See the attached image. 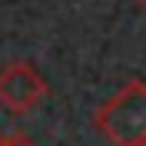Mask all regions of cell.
Segmentation results:
<instances>
[{"label":"cell","mask_w":146,"mask_h":146,"mask_svg":"<svg viewBox=\"0 0 146 146\" xmlns=\"http://www.w3.org/2000/svg\"><path fill=\"white\" fill-rule=\"evenodd\" d=\"M139 146H146V143H139Z\"/></svg>","instance_id":"obj_6"},{"label":"cell","mask_w":146,"mask_h":146,"mask_svg":"<svg viewBox=\"0 0 146 146\" xmlns=\"http://www.w3.org/2000/svg\"><path fill=\"white\" fill-rule=\"evenodd\" d=\"M93 126L106 136L110 146L146 143V80H129L106 103L96 106Z\"/></svg>","instance_id":"obj_1"},{"label":"cell","mask_w":146,"mask_h":146,"mask_svg":"<svg viewBox=\"0 0 146 146\" xmlns=\"http://www.w3.org/2000/svg\"><path fill=\"white\" fill-rule=\"evenodd\" d=\"M46 93L50 86H46L43 73L27 60H13L0 70V106L7 113H17V116L30 113L46 100Z\"/></svg>","instance_id":"obj_2"},{"label":"cell","mask_w":146,"mask_h":146,"mask_svg":"<svg viewBox=\"0 0 146 146\" xmlns=\"http://www.w3.org/2000/svg\"><path fill=\"white\" fill-rule=\"evenodd\" d=\"M7 146H36V143H33V139H27L23 133H17V136H10V139H7Z\"/></svg>","instance_id":"obj_3"},{"label":"cell","mask_w":146,"mask_h":146,"mask_svg":"<svg viewBox=\"0 0 146 146\" xmlns=\"http://www.w3.org/2000/svg\"><path fill=\"white\" fill-rule=\"evenodd\" d=\"M7 139H10V136H3V133H0V146H7Z\"/></svg>","instance_id":"obj_5"},{"label":"cell","mask_w":146,"mask_h":146,"mask_svg":"<svg viewBox=\"0 0 146 146\" xmlns=\"http://www.w3.org/2000/svg\"><path fill=\"white\" fill-rule=\"evenodd\" d=\"M136 7H139V10H143V13H146V0H136Z\"/></svg>","instance_id":"obj_4"}]
</instances>
